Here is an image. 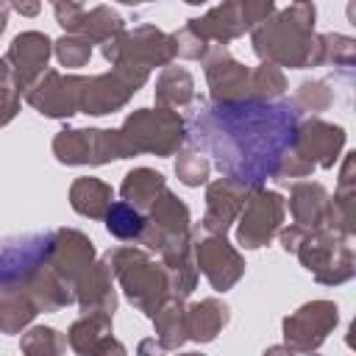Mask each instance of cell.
Masks as SVG:
<instances>
[{
	"instance_id": "obj_1",
	"label": "cell",
	"mask_w": 356,
	"mask_h": 356,
	"mask_svg": "<svg viewBox=\"0 0 356 356\" xmlns=\"http://www.w3.org/2000/svg\"><path fill=\"white\" fill-rule=\"evenodd\" d=\"M195 150L239 186L273 178L300 136V114L281 100H211L186 120Z\"/></svg>"
},
{
	"instance_id": "obj_2",
	"label": "cell",
	"mask_w": 356,
	"mask_h": 356,
	"mask_svg": "<svg viewBox=\"0 0 356 356\" xmlns=\"http://www.w3.org/2000/svg\"><path fill=\"white\" fill-rule=\"evenodd\" d=\"M53 250V234H36L0 248V289L33 273L42 259Z\"/></svg>"
},
{
	"instance_id": "obj_3",
	"label": "cell",
	"mask_w": 356,
	"mask_h": 356,
	"mask_svg": "<svg viewBox=\"0 0 356 356\" xmlns=\"http://www.w3.org/2000/svg\"><path fill=\"white\" fill-rule=\"evenodd\" d=\"M106 225H108V231H111L114 236L128 239V236H136V234L142 231L145 222H142V217H139L131 206L117 203V206L108 209V214H106Z\"/></svg>"
}]
</instances>
